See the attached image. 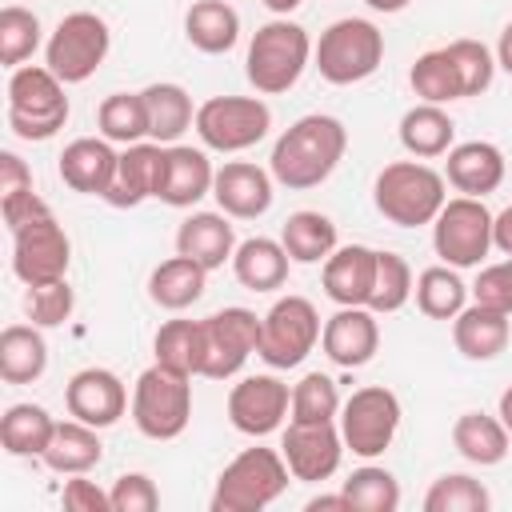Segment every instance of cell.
<instances>
[{
    "instance_id": "cell-14",
    "label": "cell",
    "mask_w": 512,
    "mask_h": 512,
    "mask_svg": "<svg viewBox=\"0 0 512 512\" xmlns=\"http://www.w3.org/2000/svg\"><path fill=\"white\" fill-rule=\"evenodd\" d=\"M204 324V364H200V376L208 380H232L248 356L256 352L260 344V316L252 308H220L212 316L200 320Z\"/></svg>"
},
{
    "instance_id": "cell-46",
    "label": "cell",
    "mask_w": 512,
    "mask_h": 512,
    "mask_svg": "<svg viewBox=\"0 0 512 512\" xmlns=\"http://www.w3.org/2000/svg\"><path fill=\"white\" fill-rule=\"evenodd\" d=\"M72 308H76V292H72L68 276L52 280V284H32L24 292V312L36 328H60L72 316Z\"/></svg>"
},
{
    "instance_id": "cell-39",
    "label": "cell",
    "mask_w": 512,
    "mask_h": 512,
    "mask_svg": "<svg viewBox=\"0 0 512 512\" xmlns=\"http://www.w3.org/2000/svg\"><path fill=\"white\" fill-rule=\"evenodd\" d=\"M156 364L176 368L184 376H200L204 364V324L200 320H164L152 340Z\"/></svg>"
},
{
    "instance_id": "cell-5",
    "label": "cell",
    "mask_w": 512,
    "mask_h": 512,
    "mask_svg": "<svg viewBox=\"0 0 512 512\" xmlns=\"http://www.w3.org/2000/svg\"><path fill=\"white\" fill-rule=\"evenodd\" d=\"M288 460L280 448H244L224 464L212 488V512H260L276 504L288 488Z\"/></svg>"
},
{
    "instance_id": "cell-30",
    "label": "cell",
    "mask_w": 512,
    "mask_h": 512,
    "mask_svg": "<svg viewBox=\"0 0 512 512\" xmlns=\"http://www.w3.org/2000/svg\"><path fill=\"white\" fill-rule=\"evenodd\" d=\"M204 284H208V268H200L196 260H188V256L176 252L172 260H164V264L152 268L148 296L164 312H184V308H192L204 296Z\"/></svg>"
},
{
    "instance_id": "cell-27",
    "label": "cell",
    "mask_w": 512,
    "mask_h": 512,
    "mask_svg": "<svg viewBox=\"0 0 512 512\" xmlns=\"http://www.w3.org/2000/svg\"><path fill=\"white\" fill-rule=\"evenodd\" d=\"M288 264H292V256L272 236H248L232 252V272H236V280L248 292H276V288H284Z\"/></svg>"
},
{
    "instance_id": "cell-16",
    "label": "cell",
    "mask_w": 512,
    "mask_h": 512,
    "mask_svg": "<svg viewBox=\"0 0 512 512\" xmlns=\"http://www.w3.org/2000/svg\"><path fill=\"white\" fill-rule=\"evenodd\" d=\"M292 412V392L280 376L272 372H256V376H244L240 384H232L228 392V420L236 432L244 436H272Z\"/></svg>"
},
{
    "instance_id": "cell-29",
    "label": "cell",
    "mask_w": 512,
    "mask_h": 512,
    "mask_svg": "<svg viewBox=\"0 0 512 512\" xmlns=\"http://www.w3.org/2000/svg\"><path fill=\"white\" fill-rule=\"evenodd\" d=\"M184 36L204 56H224L240 40V12L228 0H196L184 12Z\"/></svg>"
},
{
    "instance_id": "cell-11",
    "label": "cell",
    "mask_w": 512,
    "mask_h": 512,
    "mask_svg": "<svg viewBox=\"0 0 512 512\" xmlns=\"http://www.w3.org/2000/svg\"><path fill=\"white\" fill-rule=\"evenodd\" d=\"M272 128V108L260 96H212L196 108V136L212 152H248Z\"/></svg>"
},
{
    "instance_id": "cell-32",
    "label": "cell",
    "mask_w": 512,
    "mask_h": 512,
    "mask_svg": "<svg viewBox=\"0 0 512 512\" xmlns=\"http://www.w3.org/2000/svg\"><path fill=\"white\" fill-rule=\"evenodd\" d=\"M508 440L512 432L504 428L500 416H488V412H460L456 424H452V444L456 452L476 464V468H492L508 456Z\"/></svg>"
},
{
    "instance_id": "cell-24",
    "label": "cell",
    "mask_w": 512,
    "mask_h": 512,
    "mask_svg": "<svg viewBox=\"0 0 512 512\" xmlns=\"http://www.w3.org/2000/svg\"><path fill=\"white\" fill-rule=\"evenodd\" d=\"M372 280H376V248H368V244H344V248H336L324 260V272H320L324 296L336 308H352V304H364L368 308Z\"/></svg>"
},
{
    "instance_id": "cell-37",
    "label": "cell",
    "mask_w": 512,
    "mask_h": 512,
    "mask_svg": "<svg viewBox=\"0 0 512 512\" xmlns=\"http://www.w3.org/2000/svg\"><path fill=\"white\" fill-rule=\"evenodd\" d=\"M408 84L412 92L424 100V104H452V100H464V84H460V68L444 48H428L416 56L412 72H408Z\"/></svg>"
},
{
    "instance_id": "cell-22",
    "label": "cell",
    "mask_w": 512,
    "mask_h": 512,
    "mask_svg": "<svg viewBox=\"0 0 512 512\" xmlns=\"http://www.w3.org/2000/svg\"><path fill=\"white\" fill-rule=\"evenodd\" d=\"M160 164H164V144H156V140L124 144V152L116 160V176H112V184L104 192V204H112V208H136L144 200H156Z\"/></svg>"
},
{
    "instance_id": "cell-10",
    "label": "cell",
    "mask_w": 512,
    "mask_h": 512,
    "mask_svg": "<svg viewBox=\"0 0 512 512\" xmlns=\"http://www.w3.org/2000/svg\"><path fill=\"white\" fill-rule=\"evenodd\" d=\"M112 48V32H108V20L96 16V12H68L48 44H44V64L64 80V84H84L108 56Z\"/></svg>"
},
{
    "instance_id": "cell-56",
    "label": "cell",
    "mask_w": 512,
    "mask_h": 512,
    "mask_svg": "<svg viewBox=\"0 0 512 512\" xmlns=\"http://www.w3.org/2000/svg\"><path fill=\"white\" fill-rule=\"evenodd\" d=\"M372 12H404L412 0H364Z\"/></svg>"
},
{
    "instance_id": "cell-1",
    "label": "cell",
    "mask_w": 512,
    "mask_h": 512,
    "mask_svg": "<svg viewBox=\"0 0 512 512\" xmlns=\"http://www.w3.org/2000/svg\"><path fill=\"white\" fill-rule=\"evenodd\" d=\"M344 152H348V128L336 116L308 112L292 128L280 132V140L272 144V156H268V172L276 184L304 192V188L324 184L336 172V164L344 160Z\"/></svg>"
},
{
    "instance_id": "cell-23",
    "label": "cell",
    "mask_w": 512,
    "mask_h": 512,
    "mask_svg": "<svg viewBox=\"0 0 512 512\" xmlns=\"http://www.w3.org/2000/svg\"><path fill=\"white\" fill-rule=\"evenodd\" d=\"M116 160H120V152L112 148V140H104V136H80V140L64 144V152L56 160V172H60V180L72 192L100 196L104 200V192H108V184L116 176Z\"/></svg>"
},
{
    "instance_id": "cell-8",
    "label": "cell",
    "mask_w": 512,
    "mask_h": 512,
    "mask_svg": "<svg viewBox=\"0 0 512 512\" xmlns=\"http://www.w3.org/2000/svg\"><path fill=\"white\" fill-rule=\"evenodd\" d=\"M320 332H324V324H320V312H316V304L308 296H280L260 316L256 356L268 368H296L316 348Z\"/></svg>"
},
{
    "instance_id": "cell-41",
    "label": "cell",
    "mask_w": 512,
    "mask_h": 512,
    "mask_svg": "<svg viewBox=\"0 0 512 512\" xmlns=\"http://www.w3.org/2000/svg\"><path fill=\"white\" fill-rule=\"evenodd\" d=\"M352 504V512H396L400 508V484L388 468L380 464H360L344 488H340Z\"/></svg>"
},
{
    "instance_id": "cell-45",
    "label": "cell",
    "mask_w": 512,
    "mask_h": 512,
    "mask_svg": "<svg viewBox=\"0 0 512 512\" xmlns=\"http://www.w3.org/2000/svg\"><path fill=\"white\" fill-rule=\"evenodd\" d=\"M340 404L344 400L328 372H304L292 384V420H336Z\"/></svg>"
},
{
    "instance_id": "cell-49",
    "label": "cell",
    "mask_w": 512,
    "mask_h": 512,
    "mask_svg": "<svg viewBox=\"0 0 512 512\" xmlns=\"http://www.w3.org/2000/svg\"><path fill=\"white\" fill-rule=\"evenodd\" d=\"M472 300L476 304H488V308H500V312L512 316V256L500 260V264L480 268V276L472 284Z\"/></svg>"
},
{
    "instance_id": "cell-6",
    "label": "cell",
    "mask_w": 512,
    "mask_h": 512,
    "mask_svg": "<svg viewBox=\"0 0 512 512\" xmlns=\"http://www.w3.org/2000/svg\"><path fill=\"white\" fill-rule=\"evenodd\" d=\"M384 64V32L364 16H344L320 32V44L312 48V68L344 88L368 80Z\"/></svg>"
},
{
    "instance_id": "cell-31",
    "label": "cell",
    "mask_w": 512,
    "mask_h": 512,
    "mask_svg": "<svg viewBox=\"0 0 512 512\" xmlns=\"http://www.w3.org/2000/svg\"><path fill=\"white\" fill-rule=\"evenodd\" d=\"M48 368V340L36 324H8L0 332V380L36 384Z\"/></svg>"
},
{
    "instance_id": "cell-48",
    "label": "cell",
    "mask_w": 512,
    "mask_h": 512,
    "mask_svg": "<svg viewBox=\"0 0 512 512\" xmlns=\"http://www.w3.org/2000/svg\"><path fill=\"white\" fill-rule=\"evenodd\" d=\"M108 496H112V512H156L160 508V488L144 472L116 476L112 488H108Z\"/></svg>"
},
{
    "instance_id": "cell-28",
    "label": "cell",
    "mask_w": 512,
    "mask_h": 512,
    "mask_svg": "<svg viewBox=\"0 0 512 512\" xmlns=\"http://www.w3.org/2000/svg\"><path fill=\"white\" fill-rule=\"evenodd\" d=\"M104 456V444H100V428L84 424V420H56V432L44 448V464L60 476H80V472H92Z\"/></svg>"
},
{
    "instance_id": "cell-13",
    "label": "cell",
    "mask_w": 512,
    "mask_h": 512,
    "mask_svg": "<svg viewBox=\"0 0 512 512\" xmlns=\"http://www.w3.org/2000/svg\"><path fill=\"white\" fill-rule=\"evenodd\" d=\"M432 248L452 268H480L492 252V212L476 196L444 200L440 216L432 220Z\"/></svg>"
},
{
    "instance_id": "cell-21",
    "label": "cell",
    "mask_w": 512,
    "mask_h": 512,
    "mask_svg": "<svg viewBox=\"0 0 512 512\" xmlns=\"http://www.w3.org/2000/svg\"><path fill=\"white\" fill-rule=\"evenodd\" d=\"M444 180L460 192V196H476L484 200L488 192H496L504 184V152L492 144V140H464V144H452L444 152Z\"/></svg>"
},
{
    "instance_id": "cell-54",
    "label": "cell",
    "mask_w": 512,
    "mask_h": 512,
    "mask_svg": "<svg viewBox=\"0 0 512 512\" xmlns=\"http://www.w3.org/2000/svg\"><path fill=\"white\" fill-rule=\"evenodd\" d=\"M496 68H504L512 76V20L500 28V40H496Z\"/></svg>"
},
{
    "instance_id": "cell-34",
    "label": "cell",
    "mask_w": 512,
    "mask_h": 512,
    "mask_svg": "<svg viewBox=\"0 0 512 512\" xmlns=\"http://www.w3.org/2000/svg\"><path fill=\"white\" fill-rule=\"evenodd\" d=\"M144 104H148V136L156 144H180V136L188 128H196L192 96L172 80L148 84L144 88Z\"/></svg>"
},
{
    "instance_id": "cell-55",
    "label": "cell",
    "mask_w": 512,
    "mask_h": 512,
    "mask_svg": "<svg viewBox=\"0 0 512 512\" xmlns=\"http://www.w3.org/2000/svg\"><path fill=\"white\" fill-rule=\"evenodd\" d=\"M496 416H500V420H504V428L512 432V384L500 392V408H496Z\"/></svg>"
},
{
    "instance_id": "cell-57",
    "label": "cell",
    "mask_w": 512,
    "mask_h": 512,
    "mask_svg": "<svg viewBox=\"0 0 512 512\" xmlns=\"http://www.w3.org/2000/svg\"><path fill=\"white\" fill-rule=\"evenodd\" d=\"M268 12H276V16H288V12H296L304 0H260Z\"/></svg>"
},
{
    "instance_id": "cell-51",
    "label": "cell",
    "mask_w": 512,
    "mask_h": 512,
    "mask_svg": "<svg viewBox=\"0 0 512 512\" xmlns=\"http://www.w3.org/2000/svg\"><path fill=\"white\" fill-rule=\"evenodd\" d=\"M60 504H64L68 512H112V496H108L96 480H84V472L64 484Z\"/></svg>"
},
{
    "instance_id": "cell-25",
    "label": "cell",
    "mask_w": 512,
    "mask_h": 512,
    "mask_svg": "<svg viewBox=\"0 0 512 512\" xmlns=\"http://www.w3.org/2000/svg\"><path fill=\"white\" fill-rule=\"evenodd\" d=\"M512 340V316L488 304H464L460 316L452 320V344L464 360H496Z\"/></svg>"
},
{
    "instance_id": "cell-26",
    "label": "cell",
    "mask_w": 512,
    "mask_h": 512,
    "mask_svg": "<svg viewBox=\"0 0 512 512\" xmlns=\"http://www.w3.org/2000/svg\"><path fill=\"white\" fill-rule=\"evenodd\" d=\"M228 220L232 216H224V212H192V216H184L180 228H176V252L196 260L208 272L224 268V260H232V252H236V232H232Z\"/></svg>"
},
{
    "instance_id": "cell-12",
    "label": "cell",
    "mask_w": 512,
    "mask_h": 512,
    "mask_svg": "<svg viewBox=\"0 0 512 512\" xmlns=\"http://www.w3.org/2000/svg\"><path fill=\"white\" fill-rule=\"evenodd\" d=\"M68 264H72V240L60 228V220L52 216V208H44L12 228V272L24 288L64 280Z\"/></svg>"
},
{
    "instance_id": "cell-19",
    "label": "cell",
    "mask_w": 512,
    "mask_h": 512,
    "mask_svg": "<svg viewBox=\"0 0 512 512\" xmlns=\"http://www.w3.org/2000/svg\"><path fill=\"white\" fill-rule=\"evenodd\" d=\"M272 172H264L260 164L252 160H228L224 168H216V180H212V196H216V208L232 220H260L268 208H272Z\"/></svg>"
},
{
    "instance_id": "cell-9",
    "label": "cell",
    "mask_w": 512,
    "mask_h": 512,
    "mask_svg": "<svg viewBox=\"0 0 512 512\" xmlns=\"http://www.w3.org/2000/svg\"><path fill=\"white\" fill-rule=\"evenodd\" d=\"M340 436H344V448L360 460H376L392 448L396 440V428H400V400L392 388L384 384H368V388H356L344 404H340Z\"/></svg>"
},
{
    "instance_id": "cell-36",
    "label": "cell",
    "mask_w": 512,
    "mask_h": 512,
    "mask_svg": "<svg viewBox=\"0 0 512 512\" xmlns=\"http://www.w3.org/2000/svg\"><path fill=\"white\" fill-rule=\"evenodd\" d=\"M56 432V420L44 404H12L0 416V444L8 456H44L48 440Z\"/></svg>"
},
{
    "instance_id": "cell-33",
    "label": "cell",
    "mask_w": 512,
    "mask_h": 512,
    "mask_svg": "<svg viewBox=\"0 0 512 512\" xmlns=\"http://www.w3.org/2000/svg\"><path fill=\"white\" fill-rule=\"evenodd\" d=\"M452 136H456V124L452 116L444 112V104H412L404 116H400V144L408 156L416 160H436L452 148Z\"/></svg>"
},
{
    "instance_id": "cell-43",
    "label": "cell",
    "mask_w": 512,
    "mask_h": 512,
    "mask_svg": "<svg viewBox=\"0 0 512 512\" xmlns=\"http://www.w3.org/2000/svg\"><path fill=\"white\" fill-rule=\"evenodd\" d=\"M412 268L400 252H376V280H372V296H368V308L376 316H392L408 304L412 296Z\"/></svg>"
},
{
    "instance_id": "cell-35",
    "label": "cell",
    "mask_w": 512,
    "mask_h": 512,
    "mask_svg": "<svg viewBox=\"0 0 512 512\" xmlns=\"http://www.w3.org/2000/svg\"><path fill=\"white\" fill-rule=\"evenodd\" d=\"M280 244L292 256V264H324L336 252V224L324 212L300 208V212H292L284 220Z\"/></svg>"
},
{
    "instance_id": "cell-52",
    "label": "cell",
    "mask_w": 512,
    "mask_h": 512,
    "mask_svg": "<svg viewBox=\"0 0 512 512\" xmlns=\"http://www.w3.org/2000/svg\"><path fill=\"white\" fill-rule=\"evenodd\" d=\"M492 248H500L504 256H512V204L492 216Z\"/></svg>"
},
{
    "instance_id": "cell-47",
    "label": "cell",
    "mask_w": 512,
    "mask_h": 512,
    "mask_svg": "<svg viewBox=\"0 0 512 512\" xmlns=\"http://www.w3.org/2000/svg\"><path fill=\"white\" fill-rule=\"evenodd\" d=\"M456 68H460V84H464V100L468 96H480L492 88V76H496V52H488L480 40H452L448 44Z\"/></svg>"
},
{
    "instance_id": "cell-42",
    "label": "cell",
    "mask_w": 512,
    "mask_h": 512,
    "mask_svg": "<svg viewBox=\"0 0 512 512\" xmlns=\"http://www.w3.org/2000/svg\"><path fill=\"white\" fill-rule=\"evenodd\" d=\"M492 496L488 488L468 472H444L424 492V512H488Z\"/></svg>"
},
{
    "instance_id": "cell-40",
    "label": "cell",
    "mask_w": 512,
    "mask_h": 512,
    "mask_svg": "<svg viewBox=\"0 0 512 512\" xmlns=\"http://www.w3.org/2000/svg\"><path fill=\"white\" fill-rule=\"evenodd\" d=\"M96 128L112 144H140L148 136V104L144 92H112L96 108Z\"/></svg>"
},
{
    "instance_id": "cell-18",
    "label": "cell",
    "mask_w": 512,
    "mask_h": 512,
    "mask_svg": "<svg viewBox=\"0 0 512 512\" xmlns=\"http://www.w3.org/2000/svg\"><path fill=\"white\" fill-rule=\"evenodd\" d=\"M216 168L204 148L192 144H164V164H160V188L156 200L168 208H192L204 196H212Z\"/></svg>"
},
{
    "instance_id": "cell-38",
    "label": "cell",
    "mask_w": 512,
    "mask_h": 512,
    "mask_svg": "<svg viewBox=\"0 0 512 512\" xmlns=\"http://www.w3.org/2000/svg\"><path fill=\"white\" fill-rule=\"evenodd\" d=\"M416 308L428 320H456L460 308L468 304V284L460 280V268L452 264H432L416 276Z\"/></svg>"
},
{
    "instance_id": "cell-15",
    "label": "cell",
    "mask_w": 512,
    "mask_h": 512,
    "mask_svg": "<svg viewBox=\"0 0 512 512\" xmlns=\"http://www.w3.org/2000/svg\"><path fill=\"white\" fill-rule=\"evenodd\" d=\"M280 452L288 460L292 480L320 484L332 480L344 460V436L336 420H288L280 432Z\"/></svg>"
},
{
    "instance_id": "cell-17",
    "label": "cell",
    "mask_w": 512,
    "mask_h": 512,
    "mask_svg": "<svg viewBox=\"0 0 512 512\" xmlns=\"http://www.w3.org/2000/svg\"><path fill=\"white\" fill-rule=\"evenodd\" d=\"M64 408L92 428H112L128 412V388L112 368H80L64 384Z\"/></svg>"
},
{
    "instance_id": "cell-44",
    "label": "cell",
    "mask_w": 512,
    "mask_h": 512,
    "mask_svg": "<svg viewBox=\"0 0 512 512\" xmlns=\"http://www.w3.org/2000/svg\"><path fill=\"white\" fill-rule=\"evenodd\" d=\"M36 48H40V16L20 4H8L0 12V64L20 68Z\"/></svg>"
},
{
    "instance_id": "cell-2",
    "label": "cell",
    "mask_w": 512,
    "mask_h": 512,
    "mask_svg": "<svg viewBox=\"0 0 512 512\" xmlns=\"http://www.w3.org/2000/svg\"><path fill=\"white\" fill-rule=\"evenodd\" d=\"M448 200V180L444 172L420 164V160H392L380 168L372 184V204L376 212L396 224V228H420L440 216Z\"/></svg>"
},
{
    "instance_id": "cell-50",
    "label": "cell",
    "mask_w": 512,
    "mask_h": 512,
    "mask_svg": "<svg viewBox=\"0 0 512 512\" xmlns=\"http://www.w3.org/2000/svg\"><path fill=\"white\" fill-rule=\"evenodd\" d=\"M32 196V168L16 152H0V208H12Z\"/></svg>"
},
{
    "instance_id": "cell-7",
    "label": "cell",
    "mask_w": 512,
    "mask_h": 512,
    "mask_svg": "<svg viewBox=\"0 0 512 512\" xmlns=\"http://www.w3.org/2000/svg\"><path fill=\"white\" fill-rule=\"evenodd\" d=\"M192 420V376L152 364L132 388V424L148 440H176Z\"/></svg>"
},
{
    "instance_id": "cell-20",
    "label": "cell",
    "mask_w": 512,
    "mask_h": 512,
    "mask_svg": "<svg viewBox=\"0 0 512 512\" xmlns=\"http://www.w3.org/2000/svg\"><path fill=\"white\" fill-rule=\"evenodd\" d=\"M320 348L332 364L340 368H364L376 348H380V324H376V312L364 308V304H352V308H336L328 320H324V332H320Z\"/></svg>"
},
{
    "instance_id": "cell-4",
    "label": "cell",
    "mask_w": 512,
    "mask_h": 512,
    "mask_svg": "<svg viewBox=\"0 0 512 512\" xmlns=\"http://www.w3.org/2000/svg\"><path fill=\"white\" fill-rule=\"evenodd\" d=\"M68 96L64 80L48 64H20L8 76V128L12 136L40 144L52 140L68 124Z\"/></svg>"
},
{
    "instance_id": "cell-53",
    "label": "cell",
    "mask_w": 512,
    "mask_h": 512,
    "mask_svg": "<svg viewBox=\"0 0 512 512\" xmlns=\"http://www.w3.org/2000/svg\"><path fill=\"white\" fill-rule=\"evenodd\" d=\"M304 508L308 512H352V504H348L344 492H336V496H312Z\"/></svg>"
},
{
    "instance_id": "cell-3",
    "label": "cell",
    "mask_w": 512,
    "mask_h": 512,
    "mask_svg": "<svg viewBox=\"0 0 512 512\" xmlns=\"http://www.w3.org/2000/svg\"><path fill=\"white\" fill-rule=\"evenodd\" d=\"M312 48L316 44L308 40V32L296 20L276 16L252 32L248 56H244V76L256 92L280 96L304 76V68L312 64Z\"/></svg>"
}]
</instances>
